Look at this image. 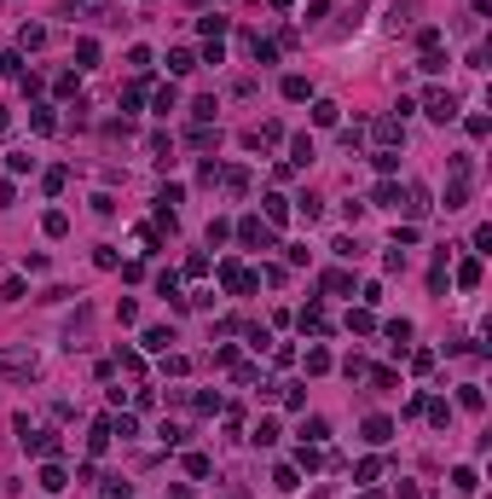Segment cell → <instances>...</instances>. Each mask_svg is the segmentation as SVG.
<instances>
[{"instance_id": "6da1fadb", "label": "cell", "mask_w": 492, "mask_h": 499, "mask_svg": "<svg viewBox=\"0 0 492 499\" xmlns=\"http://www.w3.org/2000/svg\"><path fill=\"white\" fill-rule=\"evenodd\" d=\"M41 372V354L29 348V343H18V348H0V378H35Z\"/></svg>"}, {"instance_id": "7a4b0ae2", "label": "cell", "mask_w": 492, "mask_h": 499, "mask_svg": "<svg viewBox=\"0 0 492 499\" xmlns=\"http://www.w3.org/2000/svg\"><path fill=\"white\" fill-rule=\"evenodd\" d=\"M18 436H24V453H41V459H53L58 453V430H29V418H18Z\"/></svg>"}, {"instance_id": "3957f363", "label": "cell", "mask_w": 492, "mask_h": 499, "mask_svg": "<svg viewBox=\"0 0 492 499\" xmlns=\"http://www.w3.org/2000/svg\"><path fill=\"white\" fill-rule=\"evenodd\" d=\"M238 238H243L249 250H272V227H267V221H255V215L238 221Z\"/></svg>"}, {"instance_id": "277c9868", "label": "cell", "mask_w": 492, "mask_h": 499, "mask_svg": "<svg viewBox=\"0 0 492 499\" xmlns=\"http://www.w3.org/2000/svg\"><path fill=\"white\" fill-rule=\"evenodd\" d=\"M423 105H429V117H434V122H452V117H457V99H452L446 87H434V93H429Z\"/></svg>"}, {"instance_id": "5b68a950", "label": "cell", "mask_w": 492, "mask_h": 499, "mask_svg": "<svg viewBox=\"0 0 492 499\" xmlns=\"http://www.w3.org/2000/svg\"><path fill=\"white\" fill-rule=\"evenodd\" d=\"M376 139H383V151H394L405 139V122L400 117H376Z\"/></svg>"}, {"instance_id": "8992f818", "label": "cell", "mask_w": 492, "mask_h": 499, "mask_svg": "<svg viewBox=\"0 0 492 499\" xmlns=\"http://www.w3.org/2000/svg\"><path fill=\"white\" fill-rule=\"evenodd\" d=\"M365 441L371 447H388L394 441V424H388V418H365Z\"/></svg>"}, {"instance_id": "52a82bcc", "label": "cell", "mask_w": 492, "mask_h": 499, "mask_svg": "<svg viewBox=\"0 0 492 499\" xmlns=\"http://www.w3.org/2000/svg\"><path fill=\"white\" fill-rule=\"evenodd\" d=\"M307 163H313V139L295 134V139H290V169H307Z\"/></svg>"}, {"instance_id": "ba28073f", "label": "cell", "mask_w": 492, "mask_h": 499, "mask_svg": "<svg viewBox=\"0 0 492 499\" xmlns=\"http://www.w3.org/2000/svg\"><path fill=\"white\" fill-rule=\"evenodd\" d=\"M284 99H290V105L313 99V82H307V76H284Z\"/></svg>"}, {"instance_id": "9c48e42d", "label": "cell", "mask_w": 492, "mask_h": 499, "mask_svg": "<svg viewBox=\"0 0 492 499\" xmlns=\"http://www.w3.org/2000/svg\"><path fill=\"white\" fill-rule=\"evenodd\" d=\"M186 70H197V53L191 46H174L168 53V76H186Z\"/></svg>"}, {"instance_id": "30bf717a", "label": "cell", "mask_w": 492, "mask_h": 499, "mask_svg": "<svg viewBox=\"0 0 492 499\" xmlns=\"http://www.w3.org/2000/svg\"><path fill=\"white\" fill-rule=\"evenodd\" d=\"M469 203V174H452V186H446V209H464Z\"/></svg>"}, {"instance_id": "8fae6325", "label": "cell", "mask_w": 492, "mask_h": 499, "mask_svg": "<svg viewBox=\"0 0 492 499\" xmlns=\"http://www.w3.org/2000/svg\"><path fill=\"white\" fill-rule=\"evenodd\" d=\"M376 203H383V209H405V186L383 180V186H376Z\"/></svg>"}, {"instance_id": "7c38bea8", "label": "cell", "mask_w": 492, "mask_h": 499, "mask_svg": "<svg viewBox=\"0 0 492 499\" xmlns=\"http://www.w3.org/2000/svg\"><path fill=\"white\" fill-rule=\"evenodd\" d=\"M301 331H313V337H324L331 331V319H324V308L313 302V308H301Z\"/></svg>"}, {"instance_id": "4fadbf2b", "label": "cell", "mask_w": 492, "mask_h": 499, "mask_svg": "<svg viewBox=\"0 0 492 499\" xmlns=\"http://www.w3.org/2000/svg\"><path fill=\"white\" fill-rule=\"evenodd\" d=\"M457 285H464V291H475V285H481V255H469V262H457Z\"/></svg>"}, {"instance_id": "5bb4252c", "label": "cell", "mask_w": 492, "mask_h": 499, "mask_svg": "<svg viewBox=\"0 0 492 499\" xmlns=\"http://www.w3.org/2000/svg\"><path fill=\"white\" fill-rule=\"evenodd\" d=\"M41 227H46V238H64V232H70V215H64V209H46Z\"/></svg>"}, {"instance_id": "9a60e30c", "label": "cell", "mask_w": 492, "mask_h": 499, "mask_svg": "<svg viewBox=\"0 0 492 499\" xmlns=\"http://www.w3.org/2000/svg\"><path fill=\"white\" fill-rule=\"evenodd\" d=\"M157 296H168L174 308H186V296H179V279H174V273H157Z\"/></svg>"}, {"instance_id": "2e32d148", "label": "cell", "mask_w": 492, "mask_h": 499, "mask_svg": "<svg viewBox=\"0 0 492 499\" xmlns=\"http://www.w3.org/2000/svg\"><path fill=\"white\" fill-rule=\"evenodd\" d=\"M272 488H278V493H295V488H301V476H295V464H278V471H272Z\"/></svg>"}, {"instance_id": "e0dca14e", "label": "cell", "mask_w": 492, "mask_h": 499, "mask_svg": "<svg viewBox=\"0 0 492 499\" xmlns=\"http://www.w3.org/2000/svg\"><path fill=\"white\" fill-rule=\"evenodd\" d=\"M139 343H145V348H151V354H162V348H168V343H174V331H168V325H151V331H145V337H139Z\"/></svg>"}, {"instance_id": "ac0fdd59", "label": "cell", "mask_w": 492, "mask_h": 499, "mask_svg": "<svg viewBox=\"0 0 492 499\" xmlns=\"http://www.w3.org/2000/svg\"><path fill=\"white\" fill-rule=\"evenodd\" d=\"M324 291H331V296H348V291H353V273H342V267L324 273Z\"/></svg>"}, {"instance_id": "d6986e66", "label": "cell", "mask_w": 492, "mask_h": 499, "mask_svg": "<svg viewBox=\"0 0 492 499\" xmlns=\"http://www.w3.org/2000/svg\"><path fill=\"white\" fill-rule=\"evenodd\" d=\"M249 53H255V64H278V41H261V35H249Z\"/></svg>"}, {"instance_id": "ffe728a7", "label": "cell", "mask_w": 492, "mask_h": 499, "mask_svg": "<svg viewBox=\"0 0 492 499\" xmlns=\"http://www.w3.org/2000/svg\"><path fill=\"white\" fill-rule=\"evenodd\" d=\"M324 436H331V424H324V418H307V424H301V441H307V447H319Z\"/></svg>"}, {"instance_id": "44dd1931", "label": "cell", "mask_w": 492, "mask_h": 499, "mask_svg": "<svg viewBox=\"0 0 492 499\" xmlns=\"http://www.w3.org/2000/svg\"><path fill=\"white\" fill-rule=\"evenodd\" d=\"M64 482H70V476H64L58 464H41V488H46V493H64Z\"/></svg>"}, {"instance_id": "7402d4cb", "label": "cell", "mask_w": 492, "mask_h": 499, "mask_svg": "<svg viewBox=\"0 0 492 499\" xmlns=\"http://www.w3.org/2000/svg\"><path fill=\"white\" fill-rule=\"evenodd\" d=\"M18 41H24V53H41V46H46V29H41V24H24Z\"/></svg>"}, {"instance_id": "603a6c76", "label": "cell", "mask_w": 492, "mask_h": 499, "mask_svg": "<svg viewBox=\"0 0 492 499\" xmlns=\"http://www.w3.org/2000/svg\"><path fill=\"white\" fill-rule=\"evenodd\" d=\"M388 343H394V348L412 343V319H388Z\"/></svg>"}, {"instance_id": "cb8c5ba5", "label": "cell", "mask_w": 492, "mask_h": 499, "mask_svg": "<svg viewBox=\"0 0 492 499\" xmlns=\"http://www.w3.org/2000/svg\"><path fill=\"white\" fill-rule=\"evenodd\" d=\"M110 436H122V441H128V436H139V418H134V412H122V418H110Z\"/></svg>"}, {"instance_id": "d4e9b609", "label": "cell", "mask_w": 492, "mask_h": 499, "mask_svg": "<svg viewBox=\"0 0 492 499\" xmlns=\"http://www.w3.org/2000/svg\"><path fill=\"white\" fill-rule=\"evenodd\" d=\"M429 291H434V296H446V250H440V262L429 267Z\"/></svg>"}, {"instance_id": "484cf974", "label": "cell", "mask_w": 492, "mask_h": 499, "mask_svg": "<svg viewBox=\"0 0 492 499\" xmlns=\"http://www.w3.org/2000/svg\"><path fill=\"white\" fill-rule=\"evenodd\" d=\"M423 412L434 418V430H446V424H452V407H446V400H423Z\"/></svg>"}, {"instance_id": "4316f807", "label": "cell", "mask_w": 492, "mask_h": 499, "mask_svg": "<svg viewBox=\"0 0 492 499\" xmlns=\"http://www.w3.org/2000/svg\"><path fill=\"white\" fill-rule=\"evenodd\" d=\"M452 488H457V493H475V488H481V476L464 464V471H452Z\"/></svg>"}, {"instance_id": "83f0119b", "label": "cell", "mask_w": 492, "mask_h": 499, "mask_svg": "<svg viewBox=\"0 0 492 499\" xmlns=\"http://www.w3.org/2000/svg\"><path fill=\"white\" fill-rule=\"evenodd\" d=\"M255 447H272L278 441V424H272V418H261V424H255V436H249Z\"/></svg>"}, {"instance_id": "f1b7e54d", "label": "cell", "mask_w": 492, "mask_h": 499, "mask_svg": "<svg viewBox=\"0 0 492 499\" xmlns=\"http://www.w3.org/2000/svg\"><path fill=\"white\" fill-rule=\"evenodd\" d=\"M267 221H272V227H278V221H290V198H278V192H272V198H267Z\"/></svg>"}, {"instance_id": "f546056e", "label": "cell", "mask_w": 492, "mask_h": 499, "mask_svg": "<svg viewBox=\"0 0 492 499\" xmlns=\"http://www.w3.org/2000/svg\"><path fill=\"white\" fill-rule=\"evenodd\" d=\"M191 146H197V151H209V146H220V128H209V122H203V128H197V134H191Z\"/></svg>"}, {"instance_id": "4dcf8cb0", "label": "cell", "mask_w": 492, "mask_h": 499, "mask_svg": "<svg viewBox=\"0 0 492 499\" xmlns=\"http://www.w3.org/2000/svg\"><path fill=\"white\" fill-rule=\"evenodd\" d=\"M29 122H35V134H53V128H58V122H53V110H46V105H35V110H29Z\"/></svg>"}, {"instance_id": "1f68e13d", "label": "cell", "mask_w": 492, "mask_h": 499, "mask_svg": "<svg viewBox=\"0 0 492 499\" xmlns=\"http://www.w3.org/2000/svg\"><path fill=\"white\" fill-rule=\"evenodd\" d=\"M197 29H203L209 41H220V35H226V18H215V12H209V18H197Z\"/></svg>"}, {"instance_id": "d6a6232c", "label": "cell", "mask_w": 492, "mask_h": 499, "mask_svg": "<svg viewBox=\"0 0 492 499\" xmlns=\"http://www.w3.org/2000/svg\"><path fill=\"white\" fill-rule=\"evenodd\" d=\"M220 180H226V192H243L249 186V169H220Z\"/></svg>"}, {"instance_id": "836d02e7", "label": "cell", "mask_w": 492, "mask_h": 499, "mask_svg": "<svg viewBox=\"0 0 492 499\" xmlns=\"http://www.w3.org/2000/svg\"><path fill=\"white\" fill-rule=\"evenodd\" d=\"M116 366H122V372H145V360H139V348H116Z\"/></svg>"}, {"instance_id": "e575fe53", "label": "cell", "mask_w": 492, "mask_h": 499, "mask_svg": "<svg viewBox=\"0 0 492 499\" xmlns=\"http://www.w3.org/2000/svg\"><path fill=\"white\" fill-rule=\"evenodd\" d=\"M76 64H81V70H93V64H98V41H81V46H76Z\"/></svg>"}, {"instance_id": "d590c367", "label": "cell", "mask_w": 492, "mask_h": 499, "mask_svg": "<svg viewBox=\"0 0 492 499\" xmlns=\"http://www.w3.org/2000/svg\"><path fill=\"white\" fill-rule=\"evenodd\" d=\"M336 117H342V110H336V105H331V99H319V105H313V122H319V128H331V122H336Z\"/></svg>"}, {"instance_id": "8d00e7d4", "label": "cell", "mask_w": 492, "mask_h": 499, "mask_svg": "<svg viewBox=\"0 0 492 499\" xmlns=\"http://www.w3.org/2000/svg\"><path fill=\"white\" fill-rule=\"evenodd\" d=\"M307 372H313V378L331 372V354H324V348H307Z\"/></svg>"}, {"instance_id": "74e56055", "label": "cell", "mask_w": 492, "mask_h": 499, "mask_svg": "<svg viewBox=\"0 0 492 499\" xmlns=\"http://www.w3.org/2000/svg\"><path fill=\"white\" fill-rule=\"evenodd\" d=\"M457 400H464L469 412H481V383H464V389H457Z\"/></svg>"}, {"instance_id": "f35d334b", "label": "cell", "mask_w": 492, "mask_h": 499, "mask_svg": "<svg viewBox=\"0 0 492 499\" xmlns=\"http://www.w3.org/2000/svg\"><path fill=\"white\" fill-rule=\"evenodd\" d=\"M174 99H179V93H174V82H168V87H157V117H168V110H174Z\"/></svg>"}, {"instance_id": "ab89813d", "label": "cell", "mask_w": 492, "mask_h": 499, "mask_svg": "<svg viewBox=\"0 0 492 499\" xmlns=\"http://www.w3.org/2000/svg\"><path fill=\"white\" fill-rule=\"evenodd\" d=\"M353 476H359V482H376V476H383V459H359Z\"/></svg>"}, {"instance_id": "60d3db41", "label": "cell", "mask_w": 492, "mask_h": 499, "mask_svg": "<svg viewBox=\"0 0 492 499\" xmlns=\"http://www.w3.org/2000/svg\"><path fill=\"white\" fill-rule=\"evenodd\" d=\"M215 110H220L215 99H197V105H191V117H197V122H215Z\"/></svg>"}, {"instance_id": "b9f144b4", "label": "cell", "mask_w": 492, "mask_h": 499, "mask_svg": "<svg viewBox=\"0 0 492 499\" xmlns=\"http://www.w3.org/2000/svg\"><path fill=\"white\" fill-rule=\"evenodd\" d=\"M295 209H301L307 221H319V198H313V192H301V198H295Z\"/></svg>"}, {"instance_id": "7bdbcfd3", "label": "cell", "mask_w": 492, "mask_h": 499, "mask_svg": "<svg viewBox=\"0 0 492 499\" xmlns=\"http://www.w3.org/2000/svg\"><path fill=\"white\" fill-rule=\"evenodd\" d=\"M93 262H98V267H122V255L110 250V244H98V250H93Z\"/></svg>"}, {"instance_id": "ee69618b", "label": "cell", "mask_w": 492, "mask_h": 499, "mask_svg": "<svg viewBox=\"0 0 492 499\" xmlns=\"http://www.w3.org/2000/svg\"><path fill=\"white\" fill-rule=\"evenodd\" d=\"M400 169V151H376V174H394Z\"/></svg>"}, {"instance_id": "f6af8a7d", "label": "cell", "mask_w": 492, "mask_h": 499, "mask_svg": "<svg viewBox=\"0 0 492 499\" xmlns=\"http://www.w3.org/2000/svg\"><path fill=\"white\" fill-rule=\"evenodd\" d=\"M157 436H162V447H179V441H186V430H179V424H162Z\"/></svg>"}, {"instance_id": "bcb514c9", "label": "cell", "mask_w": 492, "mask_h": 499, "mask_svg": "<svg viewBox=\"0 0 492 499\" xmlns=\"http://www.w3.org/2000/svg\"><path fill=\"white\" fill-rule=\"evenodd\" d=\"M376 319H371V308H359V314H348V331H371Z\"/></svg>"}, {"instance_id": "7dc6e473", "label": "cell", "mask_w": 492, "mask_h": 499, "mask_svg": "<svg viewBox=\"0 0 492 499\" xmlns=\"http://www.w3.org/2000/svg\"><path fill=\"white\" fill-rule=\"evenodd\" d=\"M272 6H278V12H284V6H290V0H272Z\"/></svg>"}, {"instance_id": "c3c4849f", "label": "cell", "mask_w": 492, "mask_h": 499, "mask_svg": "<svg viewBox=\"0 0 492 499\" xmlns=\"http://www.w3.org/2000/svg\"><path fill=\"white\" fill-rule=\"evenodd\" d=\"M0 128H6V105H0Z\"/></svg>"}, {"instance_id": "681fc988", "label": "cell", "mask_w": 492, "mask_h": 499, "mask_svg": "<svg viewBox=\"0 0 492 499\" xmlns=\"http://www.w3.org/2000/svg\"><path fill=\"white\" fill-rule=\"evenodd\" d=\"M365 499H371V493H365Z\"/></svg>"}]
</instances>
